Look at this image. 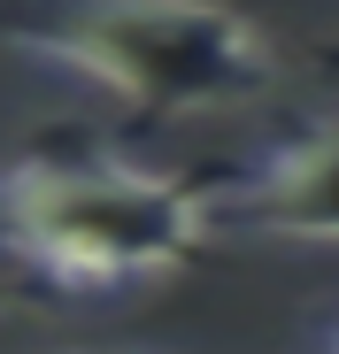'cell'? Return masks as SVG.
<instances>
[{
  "label": "cell",
  "instance_id": "6da1fadb",
  "mask_svg": "<svg viewBox=\"0 0 339 354\" xmlns=\"http://www.w3.org/2000/svg\"><path fill=\"white\" fill-rule=\"evenodd\" d=\"M208 193L124 154H16L0 162V254L70 301L154 285L208 239Z\"/></svg>",
  "mask_w": 339,
  "mask_h": 354
},
{
  "label": "cell",
  "instance_id": "7a4b0ae2",
  "mask_svg": "<svg viewBox=\"0 0 339 354\" xmlns=\"http://www.w3.org/2000/svg\"><path fill=\"white\" fill-rule=\"evenodd\" d=\"M0 39L139 115H208L270 85L262 24L216 0H0Z\"/></svg>",
  "mask_w": 339,
  "mask_h": 354
},
{
  "label": "cell",
  "instance_id": "3957f363",
  "mask_svg": "<svg viewBox=\"0 0 339 354\" xmlns=\"http://www.w3.org/2000/svg\"><path fill=\"white\" fill-rule=\"evenodd\" d=\"M208 223L247 239H339V115L301 139H277L239 177H216Z\"/></svg>",
  "mask_w": 339,
  "mask_h": 354
},
{
  "label": "cell",
  "instance_id": "277c9868",
  "mask_svg": "<svg viewBox=\"0 0 339 354\" xmlns=\"http://www.w3.org/2000/svg\"><path fill=\"white\" fill-rule=\"evenodd\" d=\"M324 346H339V324H324Z\"/></svg>",
  "mask_w": 339,
  "mask_h": 354
}]
</instances>
